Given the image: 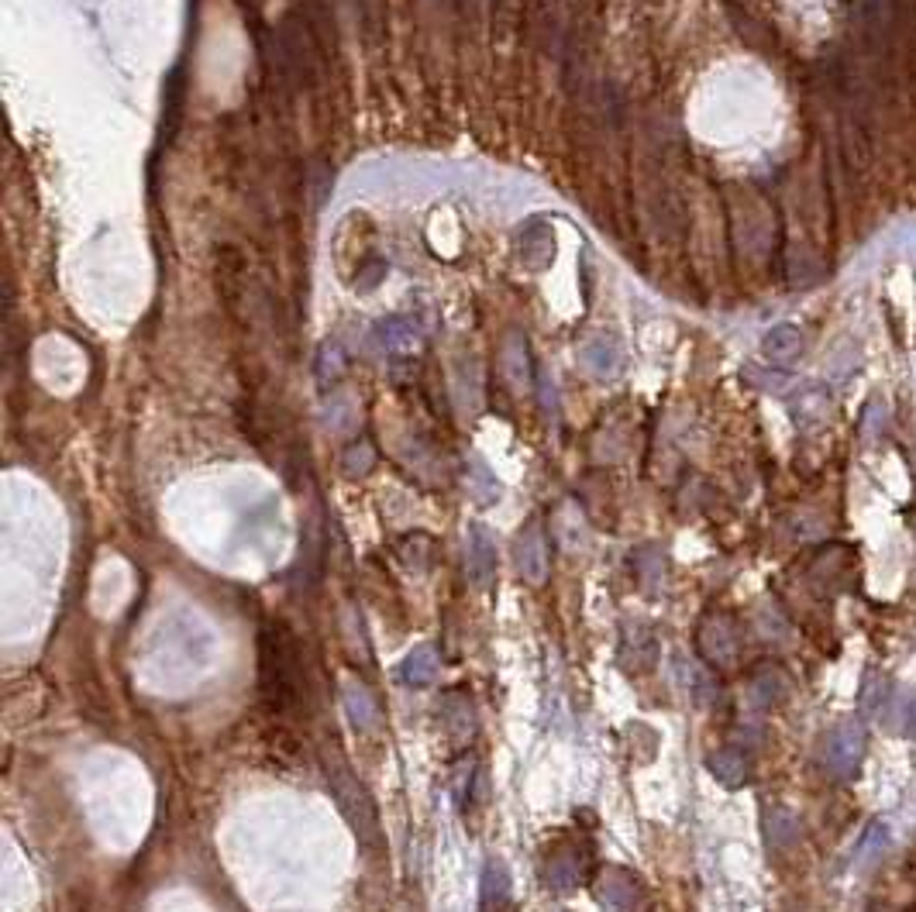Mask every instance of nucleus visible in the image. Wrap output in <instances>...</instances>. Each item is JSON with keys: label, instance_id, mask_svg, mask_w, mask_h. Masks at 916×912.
<instances>
[{"label": "nucleus", "instance_id": "6", "mask_svg": "<svg viewBox=\"0 0 916 912\" xmlns=\"http://www.w3.org/2000/svg\"><path fill=\"white\" fill-rule=\"evenodd\" d=\"M514 565L527 586H545L548 582V537L538 517H531L514 541Z\"/></svg>", "mask_w": 916, "mask_h": 912}, {"label": "nucleus", "instance_id": "8", "mask_svg": "<svg viewBox=\"0 0 916 912\" xmlns=\"http://www.w3.org/2000/svg\"><path fill=\"white\" fill-rule=\"evenodd\" d=\"M620 668L624 672H648L658 661V634L648 623H627L624 637H620Z\"/></svg>", "mask_w": 916, "mask_h": 912}, {"label": "nucleus", "instance_id": "16", "mask_svg": "<svg viewBox=\"0 0 916 912\" xmlns=\"http://www.w3.org/2000/svg\"><path fill=\"white\" fill-rule=\"evenodd\" d=\"M517 255L524 265L531 269H545L551 262V231L541 221L527 224L524 231H517Z\"/></svg>", "mask_w": 916, "mask_h": 912}, {"label": "nucleus", "instance_id": "24", "mask_svg": "<svg viewBox=\"0 0 916 912\" xmlns=\"http://www.w3.org/2000/svg\"><path fill=\"white\" fill-rule=\"evenodd\" d=\"M341 376H345V352L335 341H328L317 352V379H321V386H335Z\"/></svg>", "mask_w": 916, "mask_h": 912}, {"label": "nucleus", "instance_id": "2", "mask_svg": "<svg viewBox=\"0 0 916 912\" xmlns=\"http://www.w3.org/2000/svg\"><path fill=\"white\" fill-rule=\"evenodd\" d=\"M328 785H331V792H335L345 820L352 823L359 844L376 847L379 844V816H376V806H372V795L362 789L355 771L341 758H335V754H328Z\"/></svg>", "mask_w": 916, "mask_h": 912}, {"label": "nucleus", "instance_id": "23", "mask_svg": "<svg viewBox=\"0 0 916 912\" xmlns=\"http://www.w3.org/2000/svg\"><path fill=\"white\" fill-rule=\"evenodd\" d=\"M634 575H638V582L644 589L655 592L665 579V555L658 548H641L638 555H634Z\"/></svg>", "mask_w": 916, "mask_h": 912}, {"label": "nucleus", "instance_id": "22", "mask_svg": "<svg viewBox=\"0 0 916 912\" xmlns=\"http://www.w3.org/2000/svg\"><path fill=\"white\" fill-rule=\"evenodd\" d=\"M434 551H438V544H434V537H428V534H410L397 544L400 561L407 568H414V572H424V568L431 565Z\"/></svg>", "mask_w": 916, "mask_h": 912}, {"label": "nucleus", "instance_id": "9", "mask_svg": "<svg viewBox=\"0 0 916 912\" xmlns=\"http://www.w3.org/2000/svg\"><path fill=\"white\" fill-rule=\"evenodd\" d=\"M438 720H441V730H445L455 744H469V740L476 737L479 716H476V706H472V699L465 696V692H448V696H441Z\"/></svg>", "mask_w": 916, "mask_h": 912}, {"label": "nucleus", "instance_id": "26", "mask_svg": "<svg viewBox=\"0 0 916 912\" xmlns=\"http://www.w3.org/2000/svg\"><path fill=\"white\" fill-rule=\"evenodd\" d=\"M686 682H689V692H693V699L700 706H710L720 692L717 678H713L710 668H703V665H686Z\"/></svg>", "mask_w": 916, "mask_h": 912}, {"label": "nucleus", "instance_id": "20", "mask_svg": "<svg viewBox=\"0 0 916 912\" xmlns=\"http://www.w3.org/2000/svg\"><path fill=\"white\" fill-rule=\"evenodd\" d=\"M765 837L772 847H789L799 837V820L786 806H768L765 809Z\"/></svg>", "mask_w": 916, "mask_h": 912}, {"label": "nucleus", "instance_id": "11", "mask_svg": "<svg viewBox=\"0 0 916 912\" xmlns=\"http://www.w3.org/2000/svg\"><path fill=\"white\" fill-rule=\"evenodd\" d=\"M479 899H483V912H514L510 906V871L500 857H489L483 878H479Z\"/></svg>", "mask_w": 916, "mask_h": 912}, {"label": "nucleus", "instance_id": "1", "mask_svg": "<svg viewBox=\"0 0 916 912\" xmlns=\"http://www.w3.org/2000/svg\"><path fill=\"white\" fill-rule=\"evenodd\" d=\"M259 689L276 713H290L307 696L297 634L279 620L266 623L259 634Z\"/></svg>", "mask_w": 916, "mask_h": 912}, {"label": "nucleus", "instance_id": "25", "mask_svg": "<svg viewBox=\"0 0 916 912\" xmlns=\"http://www.w3.org/2000/svg\"><path fill=\"white\" fill-rule=\"evenodd\" d=\"M503 369H507V376H510V383H514V386H531V369H527L524 338H510V345L503 348Z\"/></svg>", "mask_w": 916, "mask_h": 912}, {"label": "nucleus", "instance_id": "3", "mask_svg": "<svg viewBox=\"0 0 916 912\" xmlns=\"http://www.w3.org/2000/svg\"><path fill=\"white\" fill-rule=\"evenodd\" d=\"M586 868H589L586 840L579 837L555 840L545 851V861H541V885L555 895H572L586 882Z\"/></svg>", "mask_w": 916, "mask_h": 912}, {"label": "nucleus", "instance_id": "4", "mask_svg": "<svg viewBox=\"0 0 916 912\" xmlns=\"http://www.w3.org/2000/svg\"><path fill=\"white\" fill-rule=\"evenodd\" d=\"M696 651L706 665L713 668H734L741 658V627L727 613H706L696 627Z\"/></svg>", "mask_w": 916, "mask_h": 912}, {"label": "nucleus", "instance_id": "12", "mask_svg": "<svg viewBox=\"0 0 916 912\" xmlns=\"http://www.w3.org/2000/svg\"><path fill=\"white\" fill-rule=\"evenodd\" d=\"M861 758V727L855 723H841V727L830 734L827 744V765L837 771V775H851Z\"/></svg>", "mask_w": 916, "mask_h": 912}, {"label": "nucleus", "instance_id": "15", "mask_svg": "<svg viewBox=\"0 0 916 912\" xmlns=\"http://www.w3.org/2000/svg\"><path fill=\"white\" fill-rule=\"evenodd\" d=\"M434 678H438V654L428 644L414 648L400 661V682L410 685V689H428Z\"/></svg>", "mask_w": 916, "mask_h": 912}, {"label": "nucleus", "instance_id": "18", "mask_svg": "<svg viewBox=\"0 0 916 912\" xmlns=\"http://www.w3.org/2000/svg\"><path fill=\"white\" fill-rule=\"evenodd\" d=\"M345 713H348V720H352L355 730H372L379 723L376 696H372V692L362 682H348L345 685Z\"/></svg>", "mask_w": 916, "mask_h": 912}, {"label": "nucleus", "instance_id": "21", "mask_svg": "<svg viewBox=\"0 0 916 912\" xmlns=\"http://www.w3.org/2000/svg\"><path fill=\"white\" fill-rule=\"evenodd\" d=\"M465 489H469L472 500L483 503V506L500 500V482L493 479V472H489L479 458H472L469 469H465Z\"/></svg>", "mask_w": 916, "mask_h": 912}, {"label": "nucleus", "instance_id": "27", "mask_svg": "<svg viewBox=\"0 0 916 912\" xmlns=\"http://www.w3.org/2000/svg\"><path fill=\"white\" fill-rule=\"evenodd\" d=\"M372 462H376V455H372V448L366 441L352 444V448L345 451V458H341V465H345V475H366L372 469Z\"/></svg>", "mask_w": 916, "mask_h": 912}, {"label": "nucleus", "instance_id": "14", "mask_svg": "<svg viewBox=\"0 0 916 912\" xmlns=\"http://www.w3.org/2000/svg\"><path fill=\"white\" fill-rule=\"evenodd\" d=\"M789 692V678L779 672L775 665H762L755 675L748 678V703L758 709L775 706L782 696Z\"/></svg>", "mask_w": 916, "mask_h": 912}, {"label": "nucleus", "instance_id": "5", "mask_svg": "<svg viewBox=\"0 0 916 912\" xmlns=\"http://www.w3.org/2000/svg\"><path fill=\"white\" fill-rule=\"evenodd\" d=\"M593 895L603 906V912H644L648 909V895L638 878L627 868L617 864H603L593 878Z\"/></svg>", "mask_w": 916, "mask_h": 912}, {"label": "nucleus", "instance_id": "17", "mask_svg": "<svg viewBox=\"0 0 916 912\" xmlns=\"http://www.w3.org/2000/svg\"><path fill=\"white\" fill-rule=\"evenodd\" d=\"M706 768H710L713 778H717L720 785H727V789H737V785L748 782V758H744L737 747H717V751L706 758Z\"/></svg>", "mask_w": 916, "mask_h": 912}, {"label": "nucleus", "instance_id": "7", "mask_svg": "<svg viewBox=\"0 0 916 912\" xmlns=\"http://www.w3.org/2000/svg\"><path fill=\"white\" fill-rule=\"evenodd\" d=\"M465 575L476 589H489L496 579V544L486 524L469 527V544H465Z\"/></svg>", "mask_w": 916, "mask_h": 912}, {"label": "nucleus", "instance_id": "13", "mask_svg": "<svg viewBox=\"0 0 916 912\" xmlns=\"http://www.w3.org/2000/svg\"><path fill=\"white\" fill-rule=\"evenodd\" d=\"M376 341L390 355H410L421 345V331H417L410 317H386V321L376 324Z\"/></svg>", "mask_w": 916, "mask_h": 912}, {"label": "nucleus", "instance_id": "10", "mask_svg": "<svg viewBox=\"0 0 916 912\" xmlns=\"http://www.w3.org/2000/svg\"><path fill=\"white\" fill-rule=\"evenodd\" d=\"M582 365H586V372H593L596 379H613V376H620V369H624V348H620L617 338H610V334H596V338H589L586 345H582Z\"/></svg>", "mask_w": 916, "mask_h": 912}, {"label": "nucleus", "instance_id": "19", "mask_svg": "<svg viewBox=\"0 0 916 912\" xmlns=\"http://www.w3.org/2000/svg\"><path fill=\"white\" fill-rule=\"evenodd\" d=\"M803 348V334H799L796 324H775L772 331L762 338V352L779 365H789Z\"/></svg>", "mask_w": 916, "mask_h": 912}]
</instances>
